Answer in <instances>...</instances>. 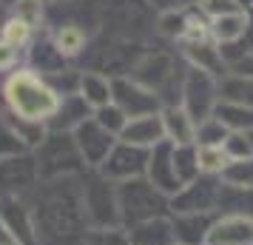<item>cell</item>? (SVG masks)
Masks as SVG:
<instances>
[{
  "instance_id": "cell-13",
  "label": "cell",
  "mask_w": 253,
  "mask_h": 245,
  "mask_svg": "<svg viewBox=\"0 0 253 245\" xmlns=\"http://www.w3.org/2000/svg\"><path fill=\"white\" fill-rule=\"evenodd\" d=\"M208 245H253V220L225 217L205 237Z\"/></svg>"
},
{
  "instance_id": "cell-17",
  "label": "cell",
  "mask_w": 253,
  "mask_h": 245,
  "mask_svg": "<svg viewBox=\"0 0 253 245\" xmlns=\"http://www.w3.org/2000/svg\"><path fill=\"white\" fill-rule=\"evenodd\" d=\"M91 105L94 111L103 108V105L114 103V89H111V77H105L100 71H83L80 74V92H77Z\"/></svg>"
},
{
  "instance_id": "cell-39",
  "label": "cell",
  "mask_w": 253,
  "mask_h": 245,
  "mask_svg": "<svg viewBox=\"0 0 253 245\" xmlns=\"http://www.w3.org/2000/svg\"><path fill=\"white\" fill-rule=\"evenodd\" d=\"M248 137H251V143H253V131H251V134H248Z\"/></svg>"
},
{
  "instance_id": "cell-29",
  "label": "cell",
  "mask_w": 253,
  "mask_h": 245,
  "mask_svg": "<svg viewBox=\"0 0 253 245\" xmlns=\"http://www.w3.org/2000/svg\"><path fill=\"white\" fill-rule=\"evenodd\" d=\"M188 20H191V17H188V9H179V12H162L157 29H160V35H165V37H179V40H182Z\"/></svg>"
},
{
  "instance_id": "cell-14",
  "label": "cell",
  "mask_w": 253,
  "mask_h": 245,
  "mask_svg": "<svg viewBox=\"0 0 253 245\" xmlns=\"http://www.w3.org/2000/svg\"><path fill=\"white\" fill-rule=\"evenodd\" d=\"M160 117H162V126H165V137L173 146H191L196 140V120L182 105H165Z\"/></svg>"
},
{
  "instance_id": "cell-21",
  "label": "cell",
  "mask_w": 253,
  "mask_h": 245,
  "mask_svg": "<svg viewBox=\"0 0 253 245\" xmlns=\"http://www.w3.org/2000/svg\"><path fill=\"white\" fill-rule=\"evenodd\" d=\"M173 240L176 231L165 220H148L131 234V245H173Z\"/></svg>"
},
{
  "instance_id": "cell-25",
  "label": "cell",
  "mask_w": 253,
  "mask_h": 245,
  "mask_svg": "<svg viewBox=\"0 0 253 245\" xmlns=\"http://www.w3.org/2000/svg\"><path fill=\"white\" fill-rule=\"evenodd\" d=\"M222 180L228 183V188H253V157L228 160V165L222 168Z\"/></svg>"
},
{
  "instance_id": "cell-11",
  "label": "cell",
  "mask_w": 253,
  "mask_h": 245,
  "mask_svg": "<svg viewBox=\"0 0 253 245\" xmlns=\"http://www.w3.org/2000/svg\"><path fill=\"white\" fill-rule=\"evenodd\" d=\"M148 165V154L145 148H137V146H128V143H120L111 148L108 160L103 163V174L108 177H134L139 174L142 168Z\"/></svg>"
},
{
  "instance_id": "cell-16",
  "label": "cell",
  "mask_w": 253,
  "mask_h": 245,
  "mask_svg": "<svg viewBox=\"0 0 253 245\" xmlns=\"http://www.w3.org/2000/svg\"><path fill=\"white\" fill-rule=\"evenodd\" d=\"M248 32H251L248 12L222 14V17H213V23H211V37L216 40V46H236L245 40Z\"/></svg>"
},
{
  "instance_id": "cell-18",
  "label": "cell",
  "mask_w": 253,
  "mask_h": 245,
  "mask_svg": "<svg viewBox=\"0 0 253 245\" xmlns=\"http://www.w3.org/2000/svg\"><path fill=\"white\" fill-rule=\"evenodd\" d=\"M213 199H216L213 183H208V180H199V183H196V180H191V183L182 188L179 199H173V208H179L182 214H199V211L211 208Z\"/></svg>"
},
{
  "instance_id": "cell-1",
  "label": "cell",
  "mask_w": 253,
  "mask_h": 245,
  "mask_svg": "<svg viewBox=\"0 0 253 245\" xmlns=\"http://www.w3.org/2000/svg\"><path fill=\"white\" fill-rule=\"evenodd\" d=\"M6 103L12 108L14 117L29 120V123H43L51 120L60 108V97L43 77H37L35 71H17L6 80Z\"/></svg>"
},
{
  "instance_id": "cell-27",
  "label": "cell",
  "mask_w": 253,
  "mask_h": 245,
  "mask_svg": "<svg viewBox=\"0 0 253 245\" xmlns=\"http://www.w3.org/2000/svg\"><path fill=\"white\" fill-rule=\"evenodd\" d=\"M228 137H230L228 126L219 123L216 117H208V120H202L196 126V140H199V146H222Z\"/></svg>"
},
{
  "instance_id": "cell-3",
  "label": "cell",
  "mask_w": 253,
  "mask_h": 245,
  "mask_svg": "<svg viewBox=\"0 0 253 245\" xmlns=\"http://www.w3.org/2000/svg\"><path fill=\"white\" fill-rule=\"evenodd\" d=\"M83 163L85 160L77 148V140L66 131H54L40 143V154H37V174L40 177L69 174V171H77Z\"/></svg>"
},
{
  "instance_id": "cell-12",
  "label": "cell",
  "mask_w": 253,
  "mask_h": 245,
  "mask_svg": "<svg viewBox=\"0 0 253 245\" xmlns=\"http://www.w3.org/2000/svg\"><path fill=\"white\" fill-rule=\"evenodd\" d=\"M185 60L191 63V69H199V71H208L211 77H225L228 71V60L222 54V49L216 43H185Z\"/></svg>"
},
{
  "instance_id": "cell-9",
  "label": "cell",
  "mask_w": 253,
  "mask_h": 245,
  "mask_svg": "<svg viewBox=\"0 0 253 245\" xmlns=\"http://www.w3.org/2000/svg\"><path fill=\"white\" fill-rule=\"evenodd\" d=\"M148 171H151V183L160 188L162 194H173V191H182V183L173 171V143L162 140L160 146H154V151L148 154Z\"/></svg>"
},
{
  "instance_id": "cell-19",
  "label": "cell",
  "mask_w": 253,
  "mask_h": 245,
  "mask_svg": "<svg viewBox=\"0 0 253 245\" xmlns=\"http://www.w3.org/2000/svg\"><path fill=\"white\" fill-rule=\"evenodd\" d=\"M88 108H91V105L85 103L80 94H66V97L60 100L57 114L51 117V129H54V131L77 129L80 123H85V120H88Z\"/></svg>"
},
{
  "instance_id": "cell-26",
  "label": "cell",
  "mask_w": 253,
  "mask_h": 245,
  "mask_svg": "<svg viewBox=\"0 0 253 245\" xmlns=\"http://www.w3.org/2000/svg\"><path fill=\"white\" fill-rule=\"evenodd\" d=\"M196 165H199V171H205V174L222 171V168L228 165V154H225L222 146H199V148H196Z\"/></svg>"
},
{
  "instance_id": "cell-38",
  "label": "cell",
  "mask_w": 253,
  "mask_h": 245,
  "mask_svg": "<svg viewBox=\"0 0 253 245\" xmlns=\"http://www.w3.org/2000/svg\"><path fill=\"white\" fill-rule=\"evenodd\" d=\"M43 3H66V0H43Z\"/></svg>"
},
{
  "instance_id": "cell-22",
  "label": "cell",
  "mask_w": 253,
  "mask_h": 245,
  "mask_svg": "<svg viewBox=\"0 0 253 245\" xmlns=\"http://www.w3.org/2000/svg\"><path fill=\"white\" fill-rule=\"evenodd\" d=\"M213 117H216L219 123H225L228 129L245 131V134H251L253 131V108H245V105L219 100L216 108H213Z\"/></svg>"
},
{
  "instance_id": "cell-6",
  "label": "cell",
  "mask_w": 253,
  "mask_h": 245,
  "mask_svg": "<svg viewBox=\"0 0 253 245\" xmlns=\"http://www.w3.org/2000/svg\"><path fill=\"white\" fill-rule=\"evenodd\" d=\"M114 89V105L123 114L131 117H145V114H160V97L154 92H148L145 86H139L137 80H128V77H114L111 80Z\"/></svg>"
},
{
  "instance_id": "cell-36",
  "label": "cell",
  "mask_w": 253,
  "mask_h": 245,
  "mask_svg": "<svg viewBox=\"0 0 253 245\" xmlns=\"http://www.w3.org/2000/svg\"><path fill=\"white\" fill-rule=\"evenodd\" d=\"M233 66H236V71H239V74H245V77H253V49L239 60V63H233Z\"/></svg>"
},
{
  "instance_id": "cell-34",
  "label": "cell",
  "mask_w": 253,
  "mask_h": 245,
  "mask_svg": "<svg viewBox=\"0 0 253 245\" xmlns=\"http://www.w3.org/2000/svg\"><path fill=\"white\" fill-rule=\"evenodd\" d=\"M151 6H157L160 12H179V9H191L199 0H148Z\"/></svg>"
},
{
  "instance_id": "cell-20",
  "label": "cell",
  "mask_w": 253,
  "mask_h": 245,
  "mask_svg": "<svg viewBox=\"0 0 253 245\" xmlns=\"http://www.w3.org/2000/svg\"><path fill=\"white\" fill-rule=\"evenodd\" d=\"M219 100L253 108V77H245V74L222 77L219 80Z\"/></svg>"
},
{
  "instance_id": "cell-37",
  "label": "cell",
  "mask_w": 253,
  "mask_h": 245,
  "mask_svg": "<svg viewBox=\"0 0 253 245\" xmlns=\"http://www.w3.org/2000/svg\"><path fill=\"white\" fill-rule=\"evenodd\" d=\"M0 245H17V240L9 234V228L3 225V220H0Z\"/></svg>"
},
{
  "instance_id": "cell-15",
  "label": "cell",
  "mask_w": 253,
  "mask_h": 245,
  "mask_svg": "<svg viewBox=\"0 0 253 245\" xmlns=\"http://www.w3.org/2000/svg\"><path fill=\"white\" fill-rule=\"evenodd\" d=\"M37 177V160L29 154H14L0 160V188H26Z\"/></svg>"
},
{
  "instance_id": "cell-24",
  "label": "cell",
  "mask_w": 253,
  "mask_h": 245,
  "mask_svg": "<svg viewBox=\"0 0 253 245\" xmlns=\"http://www.w3.org/2000/svg\"><path fill=\"white\" fill-rule=\"evenodd\" d=\"M3 220H6V228L17 243L32 245V222H29V214L23 211V205H14L12 199L3 202Z\"/></svg>"
},
{
  "instance_id": "cell-28",
  "label": "cell",
  "mask_w": 253,
  "mask_h": 245,
  "mask_svg": "<svg viewBox=\"0 0 253 245\" xmlns=\"http://www.w3.org/2000/svg\"><path fill=\"white\" fill-rule=\"evenodd\" d=\"M12 17L29 23L32 29L40 26V20L46 17V3L43 0H14L12 3Z\"/></svg>"
},
{
  "instance_id": "cell-2",
  "label": "cell",
  "mask_w": 253,
  "mask_h": 245,
  "mask_svg": "<svg viewBox=\"0 0 253 245\" xmlns=\"http://www.w3.org/2000/svg\"><path fill=\"white\" fill-rule=\"evenodd\" d=\"M131 80H137L139 86H145L148 92H154L157 97H160V103L173 105L171 94H173V89L182 92L185 77L176 74V60H173L171 54H165V51H154V54H145V57L134 66Z\"/></svg>"
},
{
  "instance_id": "cell-35",
  "label": "cell",
  "mask_w": 253,
  "mask_h": 245,
  "mask_svg": "<svg viewBox=\"0 0 253 245\" xmlns=\"http://www.w3.org/2000/svg\"><path fill=\"white\" fill-rule=\"evenodd\" d=\"M14 63H17V46L6 43V40H0V71L12 69Z\"/></svg>"
},
{
  "instance_id": "cell-32",
  "label": "cell",
  "mask_w": 253,
  "mask_h": 245,
  "mask_svg": "<svg viewBox=\"0 0 253 245\" xmlns=\"http://www.w3.org/2000/svg\"><path fill=\"white\" fill-rule=\"evenodd\" d=\"M85 245H131V237L120 228H94L85 231Z\"/></svg>"
},
{
  "instance_id": "cell-30",
  "label": "cell",
  "mask_w": 253,
  "mask_h": 245,
  "mask_svg": "<svg viewBox=\"0 0 253 245\" xmlns=\"http://www.w3.org/2000/svg\"><path fill=\"white\" fill-rule=\"evenodd\" d=\"M0 40H6V43H12V46L20 49L32 40V26L23 23V20H17V17H9L6 23L0 26Z\"/></svg>"
},
{
  "instance_id": "cell-4",
  "label": "cell",
  "mask_w": 253,
  "mask_h": 245,
  "mask_svg": "<svg viewBox=\"0 0 253 245\" xmlns=\"http://www.w3.org/2000/svg\"><path fill=\"white\" fill-rule=\"evenodd\" d=\"M219 103V86L216 77H211L208 71L191 69L185 71V83H182V108L194 120H208L213 117V108Z\"/></svg>"
},
{
  "instance_id": "cell-7",
  "label": "cell",
  "mask_w": 253,
  "mask_h": 245,
  "mask_svg": "<svg viewBox=\"0 0 253 245\" xmlns=\"http://www.w3.org/2000/svg\"><path fill=\"white\" fill-rule=\"evenodd\" d=\"M74 140H77V148L88 165H103L114 148V134L105 131L94 117H88L85 123H80L74 129Z\"/></svg>"
},
{
  "instance_id": "cell-8",
  "label": "cell",
  "mask_w": 253,
  "mask_h": 245,
  "mask_svg": "<svg viewBox=\"0 0 253 245\" xmlns=\"http://www.w3.org/2000/svg\"><path fill=\"white\" fill-rule=\"evenodd\" d=\"M83 205H85V217H91L97 225H108V222L117 220V194L108 188L105 180H91L85 183V191H83Z\"/></svg>"
},
{
  "instance_id": "cell-33",
  "label": "cell",
  "mask_w": 253,
  "mask_h": 245,
  "mask_svg": "<svg viewBox=\"0 0 253 245\" xmlns=\"http://www.w3.org/2000/svg\"><path fill=\"white\" fill-rule=\"evenodd\" d=\"M199 12L208 14V17H222V14H233V12H245L239 0H199L196 3Z\"/></svg>"
},
{
  "instance_id": "cell-23",
  "label": "cell",
  "mask_w": 253,
  "mask_h": 245,
  "mask_svg": "<svg viewBox=\"0 0 253 245\" xmlns=\"http://www.w3.org/2000/svg\"><path fill=\"white\" fill-rule=\"evenodd\" d=\"M51 43L57 46V51L63 54V57H77V54H83V49H85V43H88V35H85L77 23H66L63 29L54 32Z\"/></svg>"
},
{
  "instance_id": "cell-10",
  "label": "cell",
  "mask_w": 253,
  "mask_h": 245,
  "mask_svg": "<svg viewBox=\"0 0 253 245\" xmlns=\"http://www.w3.org/2000/svg\"><path fill=\"white\" fill-rule=\"evenodd\" d=\"M120 140L137 148H154L165 140V126L160 114H145V117H131L126 129L120 134Z\"/></svg>"
},
{
  "instance_id": "cell-5",
  "label": "cell",
  "mask_w": 253,
  "mask_h": 245,
  "mask_svg": "<svg viewBox=\"0 0 253 245\" xmlns=\"http://www.w3.org/2000/svg\"><path fill=\"white\" fill-rule=\"evenodd\" d=\"M162 191L145 180H128L117 191V208H126L131 220H154V211L162 208Z\"/></svg>"
},
{
  "instance_id": "cell-31",
  "label": "cell",
  "mask_w": 253,
  "mask_h": 245,
  "mask_svg": "<svg viewBox=\"0 0 253 245\" xmlns=\"http://www.w3.org/2000/svg\"><path fill=\"white\" fill-rule=\"evenodd\" d=\"M94 120L103 126L105 131H111V134H123V129H126L128 117L117 108L114 103L111 105H103V108H97V114H94Z\"/></svg>"
}]
</instances>
